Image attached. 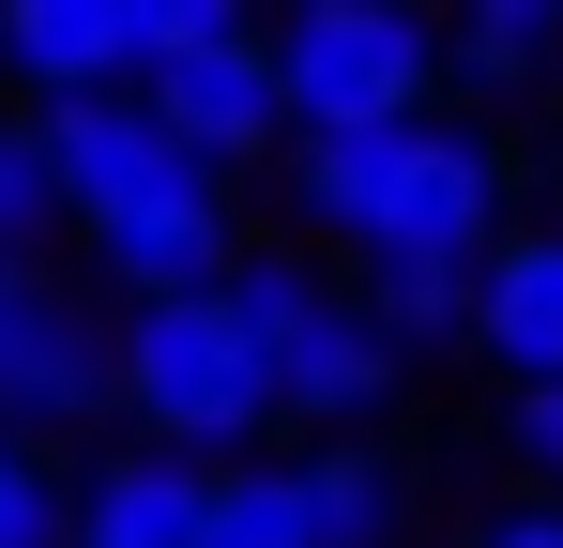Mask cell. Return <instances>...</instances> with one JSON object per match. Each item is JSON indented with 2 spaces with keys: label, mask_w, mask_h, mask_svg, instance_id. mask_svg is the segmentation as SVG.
Here are the masks:
<instances>
[{
  "label": "cell",
  "mask_w": 563,
  "mask_h": 548,
  "mask_svg": "<svg viewBox=\"0 0 563 548\" xmlns=\"http://www.w3.org/2000/svg\"><path fill=\"white\" fill-rule=\"evenodd\" d=\"M107 412H137L168 457H244L260 427H275V365H260V336H244L229 274L122 305V336H107Z\"/></svg>",
  "instance_id": "cell-1"
},
{
  "label": "cell",
  "mask_w": 563,
  "mask_h": 548,
  "mask_svg": "<svg viewBox=\"0 0 563 548\" xmlns=\"http://www.w3.org/2000/svg\"><path fill=\"white\" fill-rule=\"evenodd\" d=\"M229 305H244V336H260V365H275V412H305V427H366L380 396H396V336H380L320 260L244 244V260H229Z\"/></svg>",
  "instance_id": "cell-2"
},
{
  "label": "cell",
  "mask_w": 563,
  "mask_h": 548,
  "mask_svg": "<svg viewBox=\"0 0 563 548\" xmlns=\"http://www.w3.org/2000/svg\"><path fill=\"white\" fill-rule=\"evenodd\" d=\"M260 46H275V107L289 122H411L442 91L427 0H289Z\"/></svg>",
  "instance_id": "cell-3"
},
{
  "label": "cell",
  "mask_w": 563,
  "mask_h": 548,
  "mask_svg": "<svg viewBox=\"0 0 563 548\" xmlns=\"http://www.w3.org/2000/svg\"><path fill=\"white\" fill-rule=\"evenodd\" d=\"M92 412H107V320L46 260L0 244V427L31 442V427H92Z\"/></svg>",
  "instance_id": "cell-4"
},
{
  "label": "cell",
  "mask_w": 563,
  "mask_h": 548,
  "mask_svg": "<svg viewBox=\"0 0 563 548\" xmlns=\"http://www.w3.org/2000/svg\"><path fill=\"white\" fill-rule=\"evenodd\" d=\"M487 244H503V138L427 122L411 183L380 198V229H366V274H472Z\"/></svg>",
  "instance_id": "cell-5"
},
{
  "label": "cell",
  "mask_w": 563,
  "mask_h": 548,
  "mask_svg": "<svg viewBox=\"0 0 563 548\" xmlns=\"http://www.w3.org/2000/svg\"><path fill=\"white\" fill-rule=\"evenodd\" d=\"M137 107L168 122V153H198V168H275L289 153V107H275V46L244 31V46H184V62H137Z\"/></svg>",
  "instance_id": "cell-6"
},
{
  "label": "cell",
  "mask_w": 563,
  "mask_h": 548,
  "mask_svg": "<svg viewBox=\"0 0 563 548\" xmlns=\"http://www.w3.org/2000/svg\"><path fill=\"white\" fill-rule=\"evenodd\" d=\"M77 229H92V274L122 289V305H153V289H213V274L244 260L213 168H168V183H137V198H107V213H77Z\"/></svg>",
  "instance_id": "cell-7"
},
{
  "label": "cell",
  "mask_w": 563,
  "mask_h": 548,
  "mask_svg": "<svg viewBox=\"0 0 563 548\" xmlns=\"http://www.w3.org/2000/svg\"><path fill=\"white\" fill-rule=\"evenodd\" d=\"M31 138H46L62 213H107V198H137V183L198 168V153H168V122L137 107V77H107V91H46V107H31Z\"/></svg>",
  "instance_id": "cell-8"
},
{
  "label": "cell",
  "mask_w": 563,
  "mask_h": 548,
  "mask_svg": "<svg viewBox=\"0 0 563 548\" xmlns=\"http://www.w3.org/2000/svg\"><path fill=\"white\" fill-rule=\"evenodd\" d=\"M411 153H427V107L411 122H289V198H305V229H335V244H366L380 198L411 183Z\"/></svg>",
  "instance_id": "cell-9"
},
{
  "label": "cell",
  "mask_w": 563,
  "mask_h": 548,
  "mask_svg": "<svg viewBox=\"0 0 563 548\" xmlns=\"http://www.w3.org/2000/svg\"><path fill=\"white\" fill-rule=\"evenodd\" d=\"M198 503H213V457L137 442V457H107L92 487L62 503V548H198Z\"/></svg>",
  "instance_id": "cell-10"
},
{
  "label": "cell",
  "mask_w": 563,
  "mask_h": 548,
  "mask_svg": "<svg viewBox=\"0 0 563 548\" xmlns=\"http://www.w3.org/2000/svg\"><path fill=\"white\" fill-rule=\"evenodd\" d=\"M472 336L518 365V381L563 365V229H503V244L472 260Z\"/></svg>",
  "instance_id": "cell-11"
},
{
  "label": "cell",
  "mask_w": 563,
  "mask_h": 548,
  "mask_svg": "<svg viewBox=\"0 0 563 548\" xmlns=\"http://www.w3.org/2000/svg\"><path fill=\"white\" fill-rule=\"evenodd\" d=\"M0 62L31 91H107L137 77V15L122 0H0Z\"/></svg>",
  "instance_id": "cell-12"
},
{
  "label": "cell",
  "mask_w": 563,
  "mask_h": 548,
  "mask_svg": "<svg viewBox=\"0 0 563 548\" xmlns=\"http://www.w3.org/2000/svg\"><path fill=\"white\" fill-rule=\"evenodd\" d=\"M442 62H457L472 91H533V77L563 62V0H457Z\"/></svg>",
  "instance_id": "cell-13"
},
{
  "label": "cell",
  "mask_w": 563,
  "mask_h": 548,
  "mask_svg": "<svg viewBox=\"0 0 563 548\" xmlns=\"http://www.w3.org/2000/svg\"><path fill=\"white\" fill-rule=\"evenodd\" d=\"M198 548H320L305 534V457H229L213 503H198Z\"/></svg>",
  "instance_id": "cell-14"
},
{
  "label": "cell",
  "mask_w": 563,
  "mask_h": 548,
  "mask_svg": "<svg viewBox=\"0 0 563 548\" xmlns=\"http://www.w3.org/2000/svg\"><path fill=\"white\" fill-rule=\"evenodd\" d=\"M396 518H411V487H396V472H380V457H305V534L320 548H396Z\"/></svg>",
  "instance_id": "cell-15"
},
{
  "label": "cell",
  "mask_w": 563,
  "mask_h": 548,
  "mask_svg": "<svg viewBox=\"0 0 563 548\" xmlns=\"http://www.w3.org/2000/svg\"><path fill=\"white\" fill-rule=\"evenodd\" d=\"M46 229H62V183H46V138H31V122H0V244H15V260H46Z\"/></svg>",
  "instance_id": "cell-16"
},
{
  "label": "cell",
  "mask_w": 563,
  "mask_h": 548,
  "mask_svg": "<svg viewBox=\"0 0 563 548\" xmlns=\"http://www.w3.org/2000/svg\"><path fill=\"white\" fill-rule=\"evenodd\" d=\"M137 15V62H184V46H244L260 0H122Z\"/></svg>",
  "instance_id": "cell-17"
},
{
  "label": "cell",
  "mask_w": 563,
  "mask_h": 548,
  "mask_svg": "<svg viewBox=\"0 0 563 548\" xmlns=\"http://www.w3.org/2000/svg\"><path fill=\"white\" fill-rule=\"evenodd\" d=\"M0 548H62V487H46V457L0 427Z\"/></svg>",
  "instance_id": "cell-18"
},
{
  "label": "cell",
  "mask_w": 563,
  "mask_h": 548,
  "mask_svg": "<svg viewBox=\"0 0 563 548\" xmlns=\"http://www.w3.org/2000/svg\"><path fill=\"white\" fill-rule=\"evenodd\" d=\"M503 442H518V472H549V487H563V365L503 396Z\"/></svg>",
  "instance_id": "cell-19"
},
{
  "label": "cell",
  "mask_w": 563,
  "mask_h": 548,
  "mask_svg": "<svg viewBox=\"0 0 563 548\" xmlns=\"http://www.w3.org/2000/svg\"><path fill=\"white\" fill-rule=\"evenodd\" d=\"M472 548H563V503H518V518H487Z\"/></svg>",
  "instance_id": "cell-20"
}]
</instances>
